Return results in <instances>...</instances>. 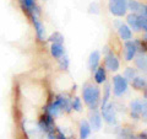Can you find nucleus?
Listing matches in <instances>:
<instances>
[{"label":"nucleus","mask_w":147,"mask_h":139,"mask_svg":"<svg viewBox=\"0 0 147 139\" xmlns=\"http://www.w3.org/2000/svg\"><path fill=\"white\" fill-rule=\"evenodd\" d=\"M135 63H136V67L140 69V70H144L146 72V68H147V61H146V54H142V53H137L135 55Z\"/></svg>","instance_id":"obj_20"},{"label":"nucleus","mask_w":147,"mask_h":139,"mask_svg":"<svg viewBox=\"0 0 147 139\" xmlns=\"http://www.w3.org/2000/svg\"><path fill=\"white\" fill-rule=\"evenodd\" d=\"M104 68L110 72H117V70H119V68H120V62H119L118 57L113 53V50L108 49V47H105Z\"/></svg>","instance_id":"obj_6"},{"label":"nucleus","mask_w":147,"mask_h":139,"mask_svg":"<svg viewBox=\"0 0 147 139\" xmlns=\"http://www.w3.org/2000/svg\"><path fill=\"white\" fill-rule=\"evenodd\" d=\"M131 85L136 90H145L146 89V78L137 75L131 80Z\"/></svg>","instance_id":"obj_19"},{"label":"nucleus","mask_w":147,"mask_h":139,"mask_svg":"<svg viewBox=\"0 0 147 139\" xmlns=\"http://www.w3.org/2000/svg\"><path fill=\"white\" fill-rule=\"evenodd\" d=\"M55 101L58 102V105L60 106V108L63 112H66V113H70L72 108H71V99H69L66 95H58L55 97Z\"/></svg>","instance_id":"obj_10"},{"label":"nucleus","mask_w":147,"mask_h":139,"mask_svg":"<svg viewBox=\"0 0 147 139\" xmlns=\"http://www.w3.org/2000/svg\"><path fill=\"white\" fill-rule=\"evenodd\" d=\"M82 101H81V99L80 97H74V99L71 100V108L74 110V111H76V112H81L82 111Z\"/></svg>","instance_id":"obj_22"},{"label":"nucleus","mask_w":147,"mask_h":139,"mask_svg":"<svg viewBox=\"0 0 147 139\" xmlns=\"http://www.w3.org/2000/svg\"><path fill=\"white\" fill-rule=\"evenodd\" d=\"M82 97H84L85 104L88 106V108L97 110L100 104V90L97 85L86 84L82 89Z\"/></svg>","instance_id":"obj_1"},{"label":"nucleus","mask_w":147,"mask_h":139,"mask_svg":"<svg viewBox=\"0 0 147 139\" xmlns=\"http://www.w3.org/2000/svg\"><path fill=\"white\" fill-rule=\"evenodd\" d=\"M135 76H137V70L134 68H126L125 72H124V78L126 79L127 81H131Z\"/></svg>","instance_id":"obj_24"},{"label":"nucleus","mask_w":147,"mask_h":139,"mask_svg":"<svg viewBox=\"0 0 147 139\" xmlns=\"http://www.w3.org/2000/svg\"><path fill=\"white\" fill-rule=\"evenodd\" d=\"M124 48H125V59L126 62H131L132 59L135 58V55L137 54V48L135 46L134 41H125V44H124Z\"/></svg>","instance_id":"obj_11"},{"label":"nucleus","mask_w":147,"mask_h":139,"mask_svg":"<svg viewBox=\"0 0 147 139\" xmlns=\"http://www.w3.org/2000/svg\"><path fill=\"white\" fill-rule=\"evenodd\" d=\"M31 20H32V24H33V26H34L37 38H38L40 42L45 41V40H47V36H45V29H44V25L40 22L39 17L31 15Z\"/></svg>","instance_id":"obj_7"},{"label":"nucleus","mask_w":147,"mask_h":139,"mask_svg":"<svg viewBox=\"0 0 147 139\" xmlns=\"http://www.w3.org/2000/svg\"><path fill=\"white\" fill-rule=\"evenodd\" d=\"M54 134H55V138H57V139H67V137L61 132V129H60V128H58V127H55V129H54Z\"/></svg>","instance_id":"obj_27"},{"label":"nucleus","mask_w":147,"mask_h":139,"mask_svg":"<svg viewBox=\"0 0 147 139\" xmlns=\"http://www.w3.org/2000/svg\"><path fill=\"white\" fill-rule=\"evenodd\" d=\"M102 116L100 113L98 112L97 110H92L91 111V114H90V126L92 129H94V131H99L100 127H102Z\"/></svg>","instance_id":"obj_9"},{"label":"nucleus","mask_w":147,"mask_h":139,"mask_svg":"<svg viewBox=\"0 0 147 139\" xmlns=\"http://www.w3.org/2000/svg\"><path fill=\"white\" fill-rule=\"evenodd\" d=\"M50 54H52L55 59H59L65 54V48H64V46L60 43H52V46H50Z\"/></svg>","instance_id":"obj_16"},{"label":"nucleus","mask_w":147,"mask_h":139,"mask_svg":"<svg viewBox=\"0 0 147 139\" xmlns=\"http://www.w3.org/2000/svg\"><path fill=\"white\" fill-rule=\"evenodd\" d=\"M127 10H130L132 14H147L146 4H142L137 0H127Z\"/></svg>","instance_id":"obj_8"},{"label":"nucleus","mask_w":147,"mask_h":139,"mask_svg":"<svg viewBox=\"0 0 147 139\" xmlns=\"http://www.w3.org/2000/svg\"><path fill=\"white\" fill-rule=\"evenodd\" d=\"M100 116L109 126H115L117 124V111L115 106L112 102H108L104 107H100Z\"/></svg>","instance_id":"obj_4"},{"label":"nucleus","mask_w":147,"mask_h":139,"mask_svg":"<svg viewBox=\"0 0 147 139\" xmlns=\"http://www.w3.org/2000/svg\"><path fill=\"white\" fill-rule=\"evenodd\" d=\"M109 99H110V85H109V84H105V86H104V95H103V99L100 100V104H99L100 107H104V106L109 102Z\"/></svg>","instance_id":"obj_21"},{"label":"nucleus","mask_w":147,"mask_h":139,"mask_svg":"<svg viewBox=\"0 0 147 139\" xmlns=\"http://www.w3.org/2000/svg\"><path fill=\"white\" fill-rule=\"evenodd\" d=\"M126 22H127V26L131 29V31H135V32H140V25H139V16L137 14H129L127 17H126Z\"/></svg>","instance_id":"obj_15"},{"label":"nucleus","mask_w":147,"mask_h":139,"mask_svg":"<svg viewBox=\"0 0 147 139\" xmlns=\"http://www.w3.org/2000/svg\"><path fill=\"white\" fill-rule=\"evenodd\" d=\"M92 128L90 126L88 121H81L80 123V139H88V137L91 136Z\"/></svg>","instance_id":"obj_17"},{"label":"nucleus","mask_w":147,"mask_h":139,"mask_svg":"<svg viewBox=\"0 0 147 139\" xmlns=\"http://www.w3.org/2000/svg\"><path fill=\"white\" fill-rule=\"evenodd\" d=\"M129 89V81L123 75H115L113 78V92L117 97H121Z\"/></svg>","instance_id":"obj_5"},{"label":"nucleus","mask_w":147,"mask_h":139,"mask_svg":"<svg viewBox=\"0 0 147 139\" xmlns=\"http://www.w3.org/2000/svg\"><path fill=\"white\" fill-rule=\"evenodd\" d=\"M130 113L134 119H140L141 117L146 118V101L136 99L130 102Z\"/></svg>","instance_id":"obj_3"},{"label":"nucleus","mask_w":147,"mask_h":139,"mask_svg":"<svg viewBox=\"0 0 147 139\" xmlns=\"http://www.w3.org/2000/svg\"><path fill=\"white\" fill-rule=\"evenodd\" d=\"M118 33L123 41H130L132 38V31L125 24H118Z\"/></svg>","instance_id":"obj_12"},{"label":"nucleus","mask_w":147,"mask_h":139,"mask_svg":"<svg viewBox=\"0 0 147 139\" xmlns=\"http://www.w3.org/2000/svg\"><path fill=\"white\" fill-rule=\"evenodd\" d=\"M49 41L52 43H64V36L60 33V32H54V33L49 37Z\"/></svg>","instance_id":"obj_26"},{"label":"nucleus","mask_w":147,"mask_h":139,"mask_svg":"<svg viewBox=\"0 0 147 139\" xmlns=\"http://www.w3.org/2000/svg\"><path fill=\"white\" fill-rule=\"evenodd\" d=\"M90 12H93V14H98L99 12V6H98V4H96V3H93V4H91V6H90Z\"/></svg>","instance_id":"obj_28"},{"label":"nucleus","mask_w":147,"mask_h":139,"mask_svg":"<svg viewBox=\"0 0 147 139\" xmlns=\"http://www.w3.org/2000/svg\"><path fill=\"white\" fill-rule=\"evenodd\" d=\"M99 63H100V53L98 50H93L91 52L90 57H88V68L91 72H94L96 69L99 67Z\"/></svg>","instance_id":"obj_13"},{"label":"nucleus","mask_w":147,"mask_h":139,"mask_svg":"<svg viewBox=\"0 0 147 139\" xmlns=\"http://www.w3.org/2000/svg\"><path fill=\"white\" fill-rule=\"evenodd\" d=\"M107 80V69L104 67H98L94 70V81L97 84H103Z\"/></svg>","instance_id":"obj_18"},{"label":"nucleus","mask_w":147,"mask_h":139,"mask_svg":"<svg viewBox=\"0 0 147 139\" xmlns=\"http://www.w3.org/2000/svg\"><path fill=\"white\" fill-rule=\"evenodd\" d=\"M108 7L112 15L123 17L127 12V0H109Z\"/></svg>","instance_id":"obj_2"},{"label":"nucleus","mask_w":147,"mask_h":139,"mask_svg":"<svg viewBox=\"0 0 147 139\" xmlns=\"http://www.w3.org/2000/svg\"><path fill=\"white\" fill-rule=\"evenodd\" d=\"M59 62V68L61 69V70H67L69 69V64H70V61H69V57L66 54H64L63 57H60L58 59Z\"/></svg>","instance_id":"obj_23"},{"label":"nucleus","mask_w":147,"mask_h":139,"mask_svg":"<svg viewBox=\"0 0 147 139\" xmlns=\"http://www.w3.org/2000/svg\"><path fill=\"white\" fill-rule=\"evenodd\" d=\"M45 112L52 116L53 118H55V117H58V116L63 111H61V108H60V106L58 105V102H57V101H55V99H54V100H52V101H50V102L47 105V107H45Z\"/></svg>","instance_id":"obj_14"},{"label":"nucleus","mask_w":147,"mask_h":139,"mask_svg":"<svg viewBox=\"0 0 147 139\" xmlns=\"http://www.w3.org/2000/svg\"><path fill=\"white\" fill-rule=\"evenodd\" d=\"M139 25H140V30L146 32L147 30V14H139Z\"/></svg>","instance_id":"obj_25"}]
</instances>
